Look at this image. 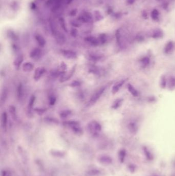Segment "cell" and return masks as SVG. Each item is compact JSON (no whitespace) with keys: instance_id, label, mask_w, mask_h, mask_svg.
Listing matches in <instances>:
<instances>
[{"instance_id":"19","label":"cell","mask_w":175,"mask_h":176,"mask_svg":"<svg viewBox=\"0 0 175 176\" xmlns=\"http://www.w3.org/2000/svg\"><path fill=\"white\" fill-rule=\"evenodd\" d=\"M7 123V113L5 112H3L2 115V126L4 129H6Z\"/></svg>"},{"instance_id":"35","label":"cell","mask_w":175,"mask_h":176,"mask_svg":"<svg viewBox=\"0 0 175 176\" xmlns=\"http://www.w3.org/2000/svg\"><path fill=\"white\" fill-rule=\"evenodd\" d=\"M55 101H56V98L54 96H51L49 97V104L50 105H51V106L54 105Z\"/></svg>"},{"instance_id":"21","label":"cell","mask_w":175,"mask_h":176,"mask_svg":"<svg viewBox=\"0 0 175 176\" xmlns=\"http://www.w3.org/2000/svg\"><path fill=\"white\" fill-rule=\"evenodd\" d=\"M75 69H76V66L74 67V68L72 69L71 72L69 73V74H68V75L65 76H63V77L61 79V82H65V81H66V80H67L68 79H69V78L72 76V75H73L74 73L75 72Z\"/></svg>"},{"instance_id":"27","label":"cell","mask_w":175,"mask_h":176,"mask_svg":"<svg viewBox=\"0 0 175 176\" xmlns=\"http://www.w3.org/2000/svg\"><path fill=\"white\" fill-rule=\"evenodd\" d=\"M98 40L99 41L100 44H104L107 40V37L105 34H102L99 35V37L98 38Z\"/></svg>"},{"instance_id":"4","label":"cell","mask_w":175,"mask_h":176,"mask_svg":"<svg viewBox=\"0 0 175 176\" xmlns=\"http://www.w3.org/2000/svg\"><path fill=\"white\" fill-rule=\"evenodd\" d=\"M62 54L66 58L68 59H75L77 58V54L70 50H61Z\"/></svg>"},{"instance_id":"17","label":"cell","mask_w":175,"mask_h":176,"mask_svg":"<svg viewBox=\"0 0 175 176\" xmlns=\"http://www.w3.org/2000/svg\"><path fill=\"white\" fill-rule=\"evenodd\" d=\"M152 37L155 39H159L163 36V32L159 29L155 30L152 34Z\"/></svg>"},{"instance_id":"9","label":"cell","mask_w":175,"mask_h":176,"mask_svg":"<svg viewBox=\"0 0 175 176\" xmlns=\"http://www.w3.org/2000/svg\"><path fill=\"white\" fill-rule=\"evenodd\" d=\"M128 129L131 133L136 134L138 130V127L136 123L131 122L128 125Z\"/></svg>"},{"instance_id":"20","label":"cell","mask_w":175,"mask_h":176,"mask_svg":"<svg viewBox=\"0 0 175 176\" xmlns=\"http://www.w3.org/2000/svg\"><path fill=\"white\" fill-rule=\"evenodd\" d=\"M123 101V99L121 98L120 99H118L116 100L115 101V102L113 103L112 108L114 109H117L118 108H119L120 107V106L121 105Z\"/></svg>"},{"instance_id":"39","label":"cell","mask_w":175,"mask_h":176,"mask_svg":"<svg viewBox=\"0 0 175 176\" xmlns=\"http://www.w3.org/2000/svg\"><path fill=\"white\" fill-rule=\"evenodd\" d=\"M77 10L76 9H73L71 11H70V12L69 13V15L72 16V17L73 16H75L77 14Z\"/></svg>"},{"instance_id":"38","label":"cell","mask_w":175,"mask_h":176,"mask_svg":"<svg viewBox=\"0 0 175 176\" xmlns=\"http://www.w3.org/2000/svg\"><path fill=\"white\" fill-rule=\"evenodd\" d=\"M8 36L9 37L11 38L13 40H15L17 39V36L16 35L14 34L13 32H9L8 33Z\"/></svg>"},{"instance_id":"12","label":"cell","mask_w":175,"mask_h":176,"mask_svg":"<svg viewBox=\"0 0 175 176\" xmlns=\"http://www.w3.org/2000/svg\"><path fill=\"white\" fill-rule=\"evenodd\" d=\"M41 54V50L39 48L34 49L30 54V57L32 58H38Z\"/></svg>"},{"instance_id":"36","label":"cell","mask_w":175,"mask_h":176,"mask_svg":"<svg viewBox=\"0 0 175 176\" xmlns=\"http://www.w3.org/2000/svg\"><path fill=\"white\" fill-rule=\"evenodd\" d=\"M80 85H81V83L80 82L74 81L71 84H70V86L72 87H78V86H80Z\"/></svg>"},{"instance_id":"8","label":"cell","mask_w":175,"mask_h":176,"mask_svg":"<svg viewBox=\"0 0 175 176\" xmlns=\"http://www.w3.org/2000/svg\"><path fill=\"white\" fill-rule=\"evenodd\" d=\"M125 83V80H122L120 81L119 82L117 83L116 84H115L112 89V93L113 94H115L116 93H117L119 90H120V89L121 87H122V86L124 85V84Z\"/></svg>"},{"instance_id":"14","label":"cell","mask_w":175,"mask_h":176,"mask_svg":"<svg viewBox=\"0 0 175 176\" xmlns=\"http://www.w3.org/2000/svg\"><path fill=\"white\" fill-rule=\"evenodd\" d=\"M128 89L129 92L133 96L137 97L139 95L138 91L134 88L133 86H132L131 84H129L128 85Z\"/></svg>"},{"instance_id":"3","label":"cell","mask_w":175,"mask_h":176,"mask_svg":"<svg viewBox=\"0 0 175 176\" xmlns=\"http://www.w3.org/2000/svg\"><path fill=\"white\" fill-rule=\"evenodd\" d=\"M78 19L83 23L91 22L92 21V17L90 13L85 12L80 16Z\"/></svg>"},{"instance_id":"40","label":"cell","mask_w":175,"mask_h":176,"mask_svg":"<svg viewBox=\"0 0 175 176\" xmlns=\"http://www.w3.org/2000/svg\"><path fill=\"white\" fill-rule=\"evenodd\" d=\"M35 111L36 112H37L38 113H40V114H42L43 113L45 110V109H38V108H36L35 109Z\"/></svg>"},{"instance_id":"18","label":"cell","mask_w":175,"mask_h":176,"mask_svg":"<svg viewBox=\"0 0 175 176\" xmlns=\"http://www.w3.org/2000/svg\"><path fill=\"white\" fill-rule=\"evenodd\" d=\"M126 150L124 149H122L119 151V158L120 161L121 163H123L125 161V159L126 158Z\"/></svg>"},{"instance_id":"37","label":"cell","mask_w":175,"mask_h":176,"mask_svg":"<svg viewBox=\"0 0 175 176\" xmlns=\"http://www.w3.org/2000/svg\"><path fill=\"white\" fill-rule=\"evenodd\" d=\"M70 34H71V35L73 37H76L77 36V34H78V31H77V30L76 29V28H73L71 30Z\"/></svg>"},{"instance_id":"44","label":"cell","mask_w":175,"mask_h":176,"mask_svg":"<svg viewBox=\"0 0 175 176\" xmlns=\"http://www.w3.org/2000/svg\"><path fill=\"white\" fill-rule=\"evenodd\" d=\"M151 176H159L158 175H152Z\"/></svg>"},{"instance_id":"15","label":"cell","mask_w":175,"mask_h":176,"mask_svg":"<svg viewBox=\"0 0 175 176\" xmlns=\"http://www.w3.org/2000/svg\"><path fill=\"white\" fill-rule=\"evenodd\" d=\"M35 38L36 40H37V42L38 44L41 46V47H43L44 45L46 44V41L45 40L43 37L40 35H37L35 36Z\"/></svg>"},{"instance_id":"24","label":"cell","mask_w":175,"mask_h":176,"mask_svg":"<svg viewBox=\"0 0 175 176\" xmlns=\"http://www.w3.org/2000/svg\"><path fill=\"white\" fill-rule=\"evenodd\" d=\"M169 88L170 90L175 89V77H171L169 82Z\"/></svg>"},{"instance_id":"29","label":"cell","mask_w":175,"mask_h":176,"mask_svg":"<svg viewBox=\"0 0 175 176\" xmlns=\"http://www.w3.org/2000/svg\"><path fill=\"white\" fill-rule=\"evenodd\" d=\"M7 90L6 89L4 90L2 92V95H1V104H3L5 102L6 97H7Z\"/></svg>"},{"instance_id":"25","label":"cell","mask_w":175,"mask_h":176,"mask_svg":"<svg viewBox=\"0 0 175 176\" xmlns=\"http://www.w3.org/2000/svg\"><path fill=\"white\" fill-rule=\"evenodd\" d=\"M94 17L96 21H100L103 19V17L101 12L98 10H95L94 11Z\"/></svg>"},{"instance_id":"5","label":"cell","mask_w":175,"mask_h":176,"mask_svg":"<svg viewBox=\"0 0 175 176\" xmlns=\"http://www.w3.org/2000/svg\"><path fill=\"white\" fill-rule=\"evenodd\" d=\"M45 71L46 70L43 68H38V69H37L35 71V75H34L35 80H38L39 79H40V78L44 74Z\"/></svg>"},{"instance_id":"31","label":"cell","mask_w":175,"mask_h":176,"mask_svg":"<svg viewBox=\"0 0 175 176\" xmlns=\"http://www.w3.org/2000/svg\"><path fill=\"white\" fill-rule=\"evenodd\" d=\"M151 16L153 20H157L159 17V11L156 9L153 10L152 12Z\"/></svg>"},{"instance_id":"6","label":"cell","mask_w":175,"mask_h":176,"mask_svg":"<svg viewBox=\"0 0 175 176\" xmlns=\"http://www.w3.org/2000/svg\"><path fill=\"white\" fill-rule=\"evenodd\" d=\"M143 153L144 154L145 158L148 161H151V160H153V159H154L153 155L147 147H146V146H144L143 147Z\"/></svg>"},{"instance_id":"13","label":"cell","mask_w":175,"mask_h":176,"mask_svg":"<svg viewBox=\"0 0 175 176\" xmlns=\"http://www.w3.org/2000/svg\"><path fill=\"white\" fill-rule=\"evenodd\" d=\"M173 48H174L173 42L172 41H170L167 44H166V45L164 47V53L166 54H169L171 52H172Z\"/></svg>"},{"instance_id":"26","label":"cell","mask_w":175,"mask_h":176,"mask_svg":"<svg viewBox=\"0 0 175 176\" xmlns=\"http://www.w3.org/2000/svg\"><path fill=\"white\" fill-rule=\"evenodd\" d=\"M23 95V86L21 84H20L17 89V97L18 99H21Z\"/></svg>"},{"instance_id":"11","label":"cell","mask_w":175,"mask_h":176,"mask_svg":"<svg viewBox=\"0 0 175 176\" xmlns=\"http://www.w3.org/2000/svg\"><path fill=\"white\" fill-rule=\"evenodd\" d=\"M34 65L31 62H26L23 65V70L26 72H29L33 70Z\"/></svg>"},{"instance_id":"43","label":"cell","mask_w":175,"mask_h":176,"mask_svg":"<svg viewBox=\"0 0 175 176\" xmlns=\"http://www.w3.org/2000/svg\"><path fill=\"white\" fill-rule=\"evenodd\" d=\"M134 1H135V0H128V3L129 4H133L134 2Z\"/></svg>"},{"instance_id":"22","label":"cell","mask_w":175,"mask_h":176,"mask_svg":"<svg viewBox=\"0 0 175 176\" xmlns=\"http://www.w3.org/2000/svg\"><path fill=\"white\" fill-rule=\"evenodd\" d=\"M56 38H57V40L58 43L59 44H63L65 42V37L64 35L61 33H57L56 34Z\"/></svg>"},{"instance_id":"7","label":"cell","mask_w":175,"mask_h":176,"mask_svg":"<svg viewBox=\"0 0 175 176\" xmlns=\"http://www.w3.org/2000/svg\"><path fill=\"white\" fill-rule=\"evenodd\" d=\"M150 62V59L148 56H144L142 57L140 60V62L142 67L144 68L147 67L149 65Z\"/></svg>"},{"instance_id":"34","label":"cell","mask_w":175,"mask_h":176,"mask_svg":"<svg viewBox=\"0 0 175 176\" xmlns=\"http://www.w3.org/2000/svg\"><path fill=\"white\" fill-rule=\"evenodd\" d=\"M9 112H10V113H11V114L12 115V116H15L16 110H15V108L13 106H9Z\"/></svg>"},{"instance_id":"28","label":"cell","mask_w":175,"mask_h":176,"mask_svg":"<svg viewBox=\"0 0 175 176\" xmlns=\"http://www.w3.org/2000/svg\"><path fill=\"white\" fill-rule=\"evenodd\" d=\"M167 80L165 76H162L160 80V87L162 89H165L166 87Z\"/></svg>"},{"instance_id":"41","label":"cell","mask_w":175,"mask_h":176,"mask_svg":"<svg viewBox=\"0 0 175 176\" xmlns=\"http://www.w3.org/2000/svg\"><path fill=\"white\" fill-rule=\"evenodd\" d=\"M66 67H67L66 65L64 62H62V63H61V68H62V69L63 70H66V68H67Z\"/></svg>"},{"instance_id":"10","label":"cell","mask_w":175,"mask_h":176,"mask_svg":"<svg viewBox=\"0 0 175 176\" xmlns=\"http://www.w3.org/2000/svg\"><path fill=\"white\" fill-rule=\"evenodd\" d=\"M85 41L92 45L97 46L100 44L98 39L93 37H88L85 38Z\"/></svg>"},{"instance_id":"2","label":"cell","mask_w":175,"mask_h":176,"mask_svg":"<svg viewBox=\"0 0 175 176\" xmlns=\"http://www.w3.org/2000/svg\"><path fill=\"white\" fill-rule=\"evenodd\" d=\"M89 129L93 132H97L101 130V126L100 124L96 121L91 122L88 125Z\"/></svg>"},{"instance_id":"23","label":"cell","mask_w":175,"mask_h":176,"mask_svg":"<svg viewBox=\"0 0 175 176\" xmlns=\"http://www.w3.org/2000/svg\"><path fill=\"white\" fill-rule=\"evenodd\" d=\"M71 113V111L70 110H64L60 112V116H61V118L65 119V118H67L69 115H70Z\"/></svg>"},{"instance_id":"16","label":"cell","mask_w":175,"mask_h":176,"mask_svg":"<svg viewBox=\"0 0 175 176\" xmlns=\"http://www.w3.org/2000/svg\"><path fill=\"white\" fill-rule=\"evenodd\" d=\"M23 61V56L22 55L18 56L14 61V65L17 68H19Z\"/></svg>"},{"instance_id":"32","label":"cell","mask_w":175,"mask_h":176,"mask_svg":"<svg viewBox=\"0 0 175 176\" xmlns=\"http://www.w3.org/2000/svg\"><path fill=\"white\" fill-rule=\"evenodd\" d=\"M71 25L75 27H79L81 25V22L78 19L77 20H73L71 22Z\"/></svg>"},{"instance_id":"1","label":"cell","mask_w":175,"mask_h":176,"mask_svg":"<svg viewBox=\"0 0 175 176\" xmlns=\"http://www.w3.org/2000/svg\"><path fill=\"white\" fill-rule=\"evenodd\" d=\"M105 87H102L100 88L99 90H98L92 96L91 99L90 100V101L91 103L93 104L96 102L98 99L101 97V96L102 95V94L104 93V91L105 90Z\"/></svg>"},{"instance_id":"42","label":"cell","mask_w":175,"mask_h":176,"mask_svg":"<svg viewBox=\"0 0 175 176\" xmlns=\"http://www.w3.org/2000/svg\"><path fill=\"white\" fill-rule=\"evenodd\" d=\"M36 4L35 3H34V2H33L31 3V8L32 9H36Z\"/></svg>"},{"instance_id":"30","label":"cell","mask_w":175,"mask_h":176,"mask_svg":"<svg viewBox=\"0 0 175 176\" xmlns=\"http://www.w3.org/2000/svg\"><path fill=\"white\" fill-rule=\"evenodd\" d=\"M59 22H60V24L61 25V26L62 27V28L63 29V30L66 32H67V28H66V25H65V21L64 20V19L63 18H60L59 19Z\"/></svg>"},{"instance_id":"33","label":"cell","mask_w":175,"mask_h":176,"mask_svg":"<svg viewBox=\"0 0 175 176\" xmlns=\"http://www.w3.org/2000/svg\"><path fill=\"white\" fill-rule=\"evenodd\" d=\"M35 99H36V97L34 95H33L31 96L30 99V100H29V104H28V107L30 109L32 108V107L33 106L34 104V102L35 101Z\"/></svg>"}]
</instances>
